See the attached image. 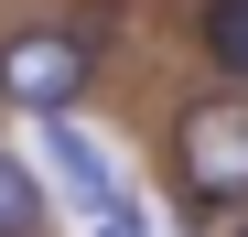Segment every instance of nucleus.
<instances>
[{
    "label": "nucleus",
    "mask_w": 248,
    "mask_h": 237,
    "mask_svg": "<svg viewBox=\"0 0 248 237\" xmlns=\"http://www.w3.org/2000/svg\"><path fill=\"white\" fill-rule=\"evenodd\" d=\"M173 183H184V216H194V226L248 216V87L194 97V108L173 118Z\"/></svg>",
    "instance_id": "1"
},
{
    "label": "nucleus",
    "mask_w": 248,
    "mask_h": 237,
    "mask_svg": "<svg viewBox=\"0 0 248 237\" xmlns=\"http://www.w3.org/2000/svg\"><path fill=\"white\" fill-rule=\"evenodd\" d=\"M97 87V32L87 22H11L0 32V97L22 118H54Z\"/></svg>",
    "instance_id": "2"
},
{
    "label": "nucleus",
    "mask_w": 248,
    "mask_h": 237,
    "mask_svg": "<svg viewBox=\"0 0 248 237\" xmlns=\"http://www.w3.org/2000/svg\"><path fill=\"white\" fill-rule=\"evenodd\" d=\"M44 162H54V183H65V205H76V216H108V205H119V173H108V151L76 130V108L44 118Z\"/></svg>",
    "instance_id": "3"
},
{
    "label": "nucleus",
    "mask_w": 248,
    "mask_h": 237,
    "mask_svg": "<svg viewBox=\"0 0 248 237\" xmlns=\"http://www.w3.org/2000/svg\"><path fill=\"white\" fill-rule=\"evenodd\" d=\"M194 54L227 75V87H248V0H205L194 11Z\"/></svg>",
    "instance_id": "4"
},
{
    "label": "nucleus",
    "mask_w": 248,
    "mask_h": 237,
    "mask_svg": "<svg viewBox=\"0 0 248 237\" xmlns=\"http://www.w3.org/2000/svg\"><path fill=\"white\" fill-rule=\"evenodd\" d=\"M0 237H44V173L0 151Z\"/></svg>",
    "instance_id": "5"
},
{
    "label": "nucleus",
    "mask_w": 248,
    "mask_h": 237,
    "mask_svg": "<svg viewBox=\"0 0 248 237\" xmlns=\"http://www.w3.org/2000/svg\"><path fill=\"white\" fill-rule=\"evenodd\" d=\"M87 237H140V226H119V216H87Z\"/></svg>",
    "instance_id": "6"
},
{
    "label": "nucleus",
    "mask_w": 248,
    "mask_h": 237,
    "mask_svg": "<svg viewBox=\"0 0 248 237\" xmlns=\"http://www.w3.org/2000/svg\"><path fill=\"white\" fill-rule=\"evenodd\" d=\"M227 237H248V216H237V226H227Z\"/></svg>",
    "instance_id": "7"
}]
</instances>
